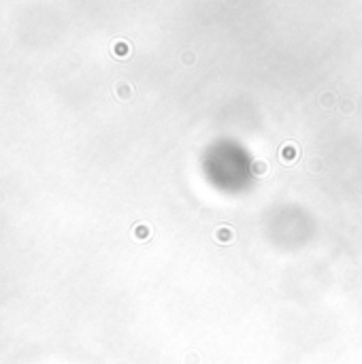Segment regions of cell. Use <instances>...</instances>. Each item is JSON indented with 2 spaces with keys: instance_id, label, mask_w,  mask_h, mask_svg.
<instances>
[{
  "instance_id": "obj_1",
  "label": "cell",
  "mask_w": 362,
  "mask_h": 364,
  "mask_svg": "<svg viewBox=\"0 0 362 364\" xmlns=\"http://www.w3.org/2000/svg\"><path fill=\"white\" fill-rule=\"evenodd\" d=\"M205 173L213 185L226 192H239L252 177V162L243 147L221 141L207 154Z\"/></svg>"
}]
</instances>
